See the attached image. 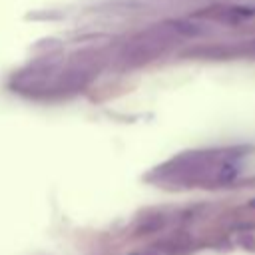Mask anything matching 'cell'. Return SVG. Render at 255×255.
<instances>
[{
    "instance_id": "cell-1",
    "label": "cell",
    "mask_w": 255,
    "mask_h": 255,
    "mask_svg": "<svg viewBox=\"0 0 255 255\" xmlns=\"http://www.w3.org/2000/svg\"><path fill=\"white\" fill-rule=\"evenodd\" d=\"M253 205H255V201H253Z\"/></svg>"
}]
</instances>
